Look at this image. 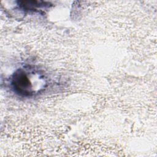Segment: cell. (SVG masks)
<instances>
[{"label": "cell", "mask_w": 157, "mask_h": 157, "mask_svg": "<svg viewBox=\"0 0 157 157\" xmlns=\"http://www.w3.org/2000/svg\"><path fill=\"white\" fill-rule=\"evenodd\" d=\"M28 74L25 70L20 69L15 72L12 78V88L15 92L20 95L29 96L33 94L31 79Z\"/></svg>", "instance_id": "6da1fadb"}]
</instances>
